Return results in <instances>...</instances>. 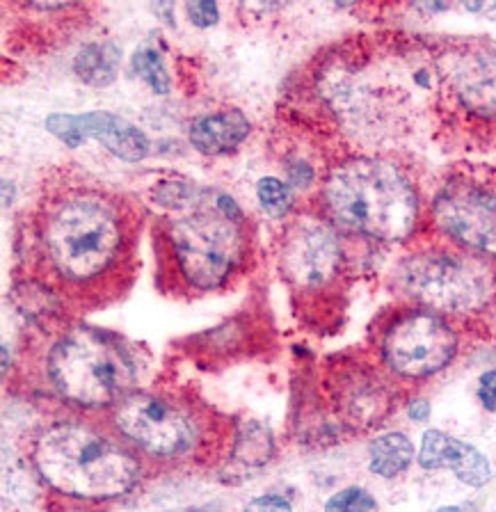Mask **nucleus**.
Here are the masks:
<instances>
[{
	"label": "nucleus",
	"mask_w": 496,
	"mask_h": 512,
	"mask_svg": "<svg viewBox=\"0 0 496 512\" xmlns=\"http://www.w3.org/2000/svg\"><path fill=\"white\" fill-rule=\"evenodd\" d=\"M23 220L28 247L48 275L85 293L108 284L131 263L144 208L69 163L44 176Z\"/></svg>",
	"instance_id": "f257e3e1"
},
{
	"label": "nucleus",
	"mask_w": 496,
	"mask_h": 512,
	"mask_svg": "<svg viewBox=\"0 0 496 512\" xmlns=\"http://www.w3.org/2000/svg\"><path fill=\"white\" fill-rule=\"evenodd\" d=\"M151 202L156 250L190 291H218L234 279L252 252L250 220L234 197L192 181H160Z\"/></svg>",
	"instance_id": "f03ea898"
},
{
	"label": "nucleus",
	"mask_w": 496,
	"mask_h": 512,
	"mask_svg": "<svg viewBox=\"0 0 496 512\" xmlns=\"http://www.w3.org/2000/svg\"><path fill=\"white\" fill-rule=\"evenodd\" d=\"M318 215L334 227L384 243H400L419 224V192L398 165L352 156L330 167L318 190Z\"/></svg>",
	"instance_id": "7ed1b4c3"
},
{
	"label": "nucleus",
	"mask_w": 496,
	"mask_h": 512,
	"mask_svg": "<svg viewBox=\"0 0 496 512\" xmlns=\"http://www.w3.org/2000/svg\"><path fill=\"white\" fill-rule=\"evenodd\" d=\"M32 462L58 494L85 501H112L128 494L142 467L131 448L87 421H55L39 432Z\"/></svg>",
	"instance_id": "20e7f679"
},
{
	"label": "nucleus",
	"mask_w": 496,
	"mask_h": 512,
	"mask_svg": "<svg viewBox=\"0 0 496 512\" xmlns=\"http://www.w3.org/2000/svg\"><path fill=\"white\" fill-rule=\"evenodd\" d=\"M46 378L62 400L101 410L135 391L138 368L115 334L76 325L62 332L46 355Z\"/></svg>",
	"instance_id": "39448f33"
},
{
	"label": "nucleus",
	"mask_w": 496,
	"mask_h": 512,
	"mask_svg": "<svg viewBox=\"0 0 496 512\" xmlns=\"http://www.w3.org/2000/svg\"><path fill=\"white\" fill-rule=\"evenodd\" d=\"M398 284L410 298L435 311L467 314L490 300L492 270L478 256L423 252L405 259L398 268Z\"/></svg>",
	"instance_id": "423d86ee"
},
{
	"label": "nucleus",
	"mask_w": 496,
	"mask_h": 512,
	"mask_svg": "<svg viewBox=\"0 0 496 512\" xmlns=\"http://www.w3.org/2000/svg\"><path fill=\"white\" fill-rule=\"evenodd\" d=\"M112 428L149 458H188L202 442V421L174 398L138 391L112 407Z\"/></svg>",
	"instance_id": "0eeeda50"
},
{
	"label": "nucleus",
	"mask_w": 496,
	"mask_h": 512,
	"mask_svg": "<svg viewBox=\"0 0 496 512\" xmlns=\"http://www.w3.org/2000/svg\"><path fill=\"white\" fill-rule=\"evenodd\" d=\"M384 359L405 378H428L455 357L458 339L451 325L432 311H410L387 330Z\"/></svg>",
	"instance_id": "6e6552de"
},
{
	"label": "nucleus",
	"mask_w": 496,
	"mask_h": 512,
	"mask_svg": "<svg viewBox=\"0 0 496 512\" xmlns=\"http://www.w3.org/2000/svg\"><path fill=\"white\" fill-rule=\"evenodd\" d=\"M341 240L334 224L318 213H295L282 234L284 277L298 288H320L330 284L341 268Z\"/></svg>",
	"instance_id": "1a4fd4ad"
},
{
	"label": "nucleus",
	"mask_w": 496,
	"mask_h": 512,
	"mask_svg": "<svg viewBox=\"0 0 496 512\" xmlns=\"http://www.w3.org/2000/svg\"><path fill=\"white\" fill-rule=\"evenodd\" d=\"M432 218L455 243L496 259V190L476 179H451L432 202Z\"/></svg>",
	"instance_id": "9d476101"
},
{
	"label": "nucleus",
	"mask_w": 496,
	"mask_h": 512,
	"mask_svg": "<svg viewBox=\"0 0 496 512\" xmlns=\"http://www.w3.org/2000/svg\"><path fill=\"white\" fill-rule=\"evenodd\" d=\"M444 90L480 119L496 117V46L462 44L437 60Z\"/></svg>",
	"instance_id": "9b49d317"
},
{
	"label": "nucleus",
	"mask_w": 496,
	"mask_h": 512,
	"mask_svg": "<svg viewBox=\"0 0 496 512\" xmlns=\"http://www.w3.org/2000/svg\"><path fill=\"white\" fill-rule=\"evenodd\" d=\"M46 131L71 149L80 147L85 140H96L112 156L126 163H140L151 151V142L144 131L106 110L83 112V115L53 112L46 117Z\"/></svg>",
	"instance_id": "f8f14e48"
},
{
	"label": "nucleus",
	"mask_w": 496,
	"mask_h": 512,
	"mask_svg": "<svg viewBox=\"0 0 496 512\" xmlns=\"http://www.w3.org/2000/svg\"><path fill=\"white\" fill-rule=\"evenodd\" d=\"M419 464L423 469H451L464 485L471 487L485 485L492 478L490 462L478 448L442 430H428L423 435Z\"/></svg>",
	"instance_id": "ddd939ff"
},
{
	"label": "nucleus",
	"mask_w": 496,
	"mask_h": 512,
	"mask_svg": "<svg viewBox=\"0 0 496 512\" xmlns=\"http://www.w3.org/2000/svg\"><path fill=\"white\" fill-rule=\"evenodd\" d=\"M252 133V122L243 110L227 108L197 117L190 124L188 140L199 154L204 156H227L236 151Z\"/></svg>",
	"instance_id": "4468645a"
},
{
	"label": "nucleus",
	"mask_w": 496,
	"mask_h": 512,
	"mask_svg": "<svg viewBox=\"0 0 496 512\" xmlns=\"http://www.w3.org/2000/svg\"><path fill=\"white\" fill-rule=\"evenodd\" d=\"M119 69H122V48L112 42L85 44L74 58L76 76L92 87L112 85L119 76Z\"/></svg>",
	"instance_id": "2eb2a0df"
},
{
	"label": "nucleus",
	"mask_w": 496,
	"mask_h": 512,
	"mask_svg": "<svg viewBox=\"0 0 496 512\" xmlns=\"http://www.w3.org/2000/svg\"><path fill=\"white\" fill-rule=\"evenodd\" d=\"M371 455V471L384 478H396L410 467L414 460V446L403 432H389L375 439L368 448Z\"/></svg>",
	"instance_id": "dca6fc26"
},
{
	"label": "nucleus",
	"mask_w": 496,
	"mask_h": 512,
	"mask_svg": "<svg viewBox=\"0 0 496 512\" xmlns=\"http://www.w3.org/2000/svg\"><path fill=\"white\" fill-rule=\"evenodd\" d=\"M133 71L138 74L144 83L151 87L154 94H170L172 92V78L170 71L165 67L163 53L154 46H142L133 55Z\"/></svg>",
	"instance_id": "f3484780"
},
{
	"label": "nucleus",
	"mask_w": 496,
	"mask_h": 512,
	"mask_svg": "<svg viewBox=\"0 0 496 512\" xmlns=\"http://www.w3.org/2000/svg\"><path fill=\"white\" fill-rule=\"evenodd\" d=\"M256 197H259L263 211H266L270 218H291L293 188L282 179H277V176H263V179L256 183Z\"/></svg>",
	"instance_id": "a211bd4d"
},
{
	"label": "nucleus",
	"mask_w": 496,
	"mask_h": 512,
	"mask_svg": "<svg viewBox=\"0 0 496 512\" xmlns=\"http://www.w3.org/2000/svg\"><path fill=\"white\" fill-rule=\"evenodd\" d=\"M270 446V432L259 423H250L236 439V455L250 464H261L268 460Z\"/></svg>",
	"instance_id": "6ab92c4d"
},
{
	"label": "nucleus",
	"mask_w": 496,
	"mask_h": 512,
	"mask_svg": "<svg viewBox=\"0 0 496 512\" xmlns=\"http://www.w3.org/2000/svg\"><path fill=\"white\" fill-rule=\"evenodd\" d=\"M375 499L362 487H348V490L336 492L325 503V512H373Z\"/></svg>",
	"instance_id": "aec40b11"
},
{
	"label": "nucleus",
	"mask_w": 496,
	"mask_h": 512,
	"mask_svg": "<svg viewBox=\"0 0 496 512\" xmlns=\"http://www.w3.org/2000/svg\"><path fill=\"white\" fill-rule=\"evenodd\" d=\"M186 14L197 28H211L220 19V7L218 3H211V0H199V3L186 5Z\"/></svg>",
	"instance_id": "412c9836"
},
{
	"label": "nucleus",
	"mask_w": 496,
	"mask_h": 512,
	"mask_svg": "<svg viewBox=\"0 0 496 512\" xmlns=\"http://www.w3.org/2000/svg\"><path fill=\"white\" fill-rule=\"evenodd\" d=\"M245 512H293V508H291V503L282 499V496L266 494V496H259V499L247 503Z\"/></svg>",
	"instance_id": "4be33fe9"
},
{
	"label": "nucleus",
	"mask_w": 496,
	"mask_h": 512,
	"mask_svg": "<svg viewBox=\"0 0 496 512\" xmlns=\"http://www.w3.org/2000/svg\"><path fill=\"white\" fill-rule=\"evenodd\" d=\"M478 398L487 410L496 412V371H487L478 384Z\"/></svg>",
	"instance_id": "5701e85b"
},
{
	"label": "nucleus",
	"mask_w": 496,
	"mask_h": 512,
	"mask_svg": "<svg viewBox=\"0 0 496 512\" xmlns=\"http://www.w3.org/2000/svg\"><path fill=\"white\" fill-rule=\"evenodd\" d=\"M410 416L414 421H426L430 416V405L426 403V400H414V403H410Z\"/></svg>",
	"instance_id": "b1692460"
},
{
	"label": "nucleus",
	"mask_w": 496,
	"mask_h": 512,
	"mask_svg": "<svg viewBox=\"0 0 496 512\" xmlns=\"http://www.w3.org/2000/svg\"><path fill=\"white\" fill-rule=\"evenodd\" d=\"M10 371V348L3 346V373Z\"/></svg>",
	"instance_id": "393cba45"
},
{
	"label": "nucleus",
	"mask_w": 496,
	"mask_h": 512,
	"mask_svg": "<svg viewBox=\"0 0 496 512\" xmlns=\"http://www.w3.org/2000/svg\"><path fill=\"white\" fill-rule=\"evenodd\" d=\"M437 512H462L460 508H442V510H437Z\"/></svg>",
	"instance_id": "a878e982"
}]
</instances>
